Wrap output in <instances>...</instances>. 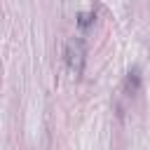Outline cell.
<instances>
[{
  "instance_id": "cell-1",
  "label": "cell",
  "mask_w": 150,
  "mask_h": 150,
  "mask_svg": "<svg viewBox=\"0 0 150 150\" xmlns=\"http://www.w3.org/2000/svg\"><path fill=\"white\" fill-rule=\"evenodd\" d=\"M63 59H66V66L75 73V75H82L84 70V61H87V45L82 38H70L63 47Z\"/></svg>"
},
{
  "instance_id": "cell-3",
  "label": "cell",
  "mask_w": 150,
  "mask_h": 150,
  "mask_svg": "<svg viewBox=\"0 0 150 150\" xmlns=\"http://www.w3.org/2000/svg\"><path fill=\"white\" fill-rule=\"evenodd\" d=\"M94 19H96V14H94V12H89V14H84V12H82V14H80V19H77V26H80V28H89V26L94 23Z\"/></svg>"
},
{
  "instance_id": "cell-2",
  "label": "cell",
  "mask_w": 150,
  "mask_h": 150,
  "mask_svg": "<svg viewBox=\"0 0 150 150\" xmlns=\"http://www.w3.org/2000/svg\"><path fill=\"white\" fill-rule=\"evenodd\" d=\"M138 89H141V70L134 66V68L127 73V77H124V91H127L129 96H134Z\"/></svg>"
}]
</instances>
